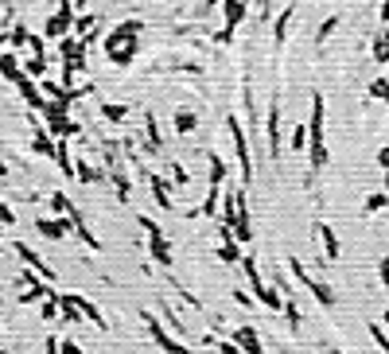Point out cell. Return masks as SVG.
Here are the masks:
<instances>
[{
  "mask_svg": "<svg viewBox=\"0 0 389 354\" xmlns=\"http://www.w3.org/2000/svg\"><path fill=\"white\" fill-rule=\"evenodd\" d=\"M101 113H105L110 121H125V117H129V110H125V105H110V101L101 105Z\"/></svg>",
  "mask_w": 389,
  "mask_h": 354,
  "instance_id": "7402d4cb",
  "label": "cell"
},
{
  "mask_svg": "<svg viewBox=\"0 0 389 354\" xmlns=\"http://www.w3.org/2000/svg\"><path fill=\"white\" fill-rule=\"evenodd\" d=\"M335 354H342V351H335Z\"/></svg>",
  "mask_w": 389,
  "mask_h": 354,
  "instance_id": "74e56055",
  "label": "cell"
},
{
  "mask_svg": "<svg viewBox=\"0 0 389 354\" xmlns=\"http://www.w3.org/2000/svg\"><path fill=\"white\" fill-rule=\"evenodd\" d=\"M265 136H268V152H273V156H280V98H273V105H268Z\"/></svg>",
  "mask_w": 389,
  "mask_h": 354,
  "instance_id": "8992f818",
  "label": "cell"
},
{
  "mask_svg": "<svg viewBox=\"0 0 389 354\" xmlns=\"http://www.w3.org/2000/svg\"><path fill=\"white\" fill-rule=\"evenodd\" d=\"M377 168H381V171H386V175H389V144L381 148V152H377Z\"/></svg>",
  "mask_w": 389,
  "mask_h": 354,
  "instance_id": "f546056e",
  "label": "cell"
},
{
  "mask_svg": "<svg viewBox=\"0 0 389 354\" xmlns=\"http://www.w3.org/2000/svg\"><path fill=\"white\" fill-rule=\"evenodd\" d=\"M0 74H4V78H12V82H20V78H24V71H20L16 55H0Z\"/></svg>",
  "mask_w": 389,
  "mask_h": 354,
  "instance_id": "4fadbf2b",
  "label": "cell"
},
{
  "mask_svg": "<svg viewBox=\"0 0 389 354\" xmlns=\"http://www.w3.org/2000/svg\"><path fill=\"white\" fill-rule=\"evenodd\" d=\"M4 226H16V214H12L8 203H0V230H4Z\"/></svg>",
  "mask_w": 389,
  "mask_h": 354,
  "instance_id": "d4e9b609",
  "label": "cell"
},
{
  "mask_svg": "<svg viewBox=\"0 0 389 354\" xmlns=\"http://www.w3.org/2000/svg\"><path fill=\"white\" fill-rule=\"evenodd\" d=\"M370 55H374L377 66H389V31L374 36V43H370Z\"/></svg>",
  "mask_w": 389,
  "mask_h": 354,
  "instance_id": "8fae6325",
  "label": "cell"
},
{
  "mask_svg": "<svg viewBox=\"0 0 389 354\" xmlns=\"http://www.w3.org/2000/svg\"><path fill=\"white\" fill-rule=\"evenodd\" d=\"M370 335H374V342L381 346V351L389 354V335H386V327H377V323H370Z\"/></svg>",
  "mask_w": 389,
  "mask_h": 354,
  "instance_id": "cb8c5ba5",
  "label": "cell"
},
{
  "mask_svg": "<svg viewBox=\"0 0 389 354\" xmlns=\"http://www.w3.org/2000/svg\"><path fill=\"white\" fill-rule=\"evenodd\" d=\"M257 16H261V20L268 16V0H257Z\"/></svg>",
  "mask_w": 389,
  "mask_h": 354,
  "instance_id": "1f68e13d",
  "label": "cell"
},
{
  "mask_svg": "<svg viewBox=\"0 0 389 354\" xmlns=\"http://www.w3.org/2000/svg\"><path fill=\"white\" fill-rule=\"evenodd\" d=\"M323 125H327V101L323 94H312V125H308V133H312V171L327 168V140H323Z\"/></svg>",
  "mask_w": 389,
  "mask_h": 354,
  "instance_id": "6da1fadb",
  "label": "cell"
},
{
  "mask_svg": "<svg viewBox=\"0 0 389 354\" xmlns=\"http://www.w3.org/2000/svg\"><path fill=\"white\" fill-rule=\"evenodd\" d=\"M32 148H36L39 156H55V148H51V136L43 133V129H39V133L32 136Z\"/></svg>",
  "mask_w": 389,
  "mask_h": 354,
  "instance_id": "ac0fdd59",
  "label": "cell"
},
{
  "mask_svg": "<svg viewBox=\"0 0 389 354\" xmlns=\"http://www.w3.org/2000/svg\"><path fill=\"white\" fill-rule=\"evenodd\" d=\"M12 43H20V47H32V36H27L24 27H16V31H12Z\"/></svg>",
  "mask_w": 389,
  "mask_h": 354,
  "instance_id": "83f0119b",
  "label": "cell"
},
{
  "mask_svg": "<svg viewBox=\"0 0 389 354\" xmlns=\"http://www.w3.org/2000/svg\"><path fill=\"white\" fill-rule=\"evenodd\" d=\"M312 296H316V300H319L323 307H331V304H335V292H331V288H327L323 281H312Z\"/></svg>",
  "mask_w": 389,
  "mask_h": 354,
  "instance_id": "e0dca14e",
  "label": "cell"
},
{
  "mask_svg": "<svg viewBox=\"0 0 389 354\" xmlns=\"http://www.w3.org/2000/svg\"><path fill=\"white\" fill-rule=\"evenodd\" d=\"M389 195H366V214H374V210H386Z\"/></svg>",
  "mask_w": 389,
  "mask_h": 354,
  "instance_id": "603a6c76",
  "label": "cell"
},
{
  "mask_svg": "<svg viewBox=\"0 0 389 354\" xmlns=\"http://www.w3.org/2000/svg\"><path fill=\"white\" fill-rule=\"evenodd\" d=\"M66 27H71V4L62 0V4H59V12H55V16L47 20V39H59L62 31H66Z\"/></svg>",
  "mask_w": 389,
  "mask_h": 354,
  "instance_id": "9c48e42d",
  "label": "cell"
},
{
  "mask_svg": "<svg viewBox=\"0 0 389 354\" xmlns=\"http://www.w3.org/2000/svg\"><path fill=\"white\" fill-rule=\"evenodd\" d=\"M381 20H386V24H389V0H386V4H381Z\"/></svg>",
  "mask_w": 389,
  "mask_h": 354,
  "instance_id": "d6a6232c",
  "label": "cell"
},
{
  "mask_svg": "<svg viewBox=\"0 0 389 354\" xmlns=\"http://www.w3.org/2000/svg\"><path fill=\"white\" fill-rule=\"evenodd\" d=\"M377 277H381V284L389 288V253H386V257H377Z\"/></svg>",
  "mask_w": 389,
  "mask_h": 354,
  "instance_id": "484cf974",
  "label": "cell"
},
{
  "mask_svg": "<svg viewBox=\"0 0 389 354\" xmlns=\"http://www.w3.org/2000/svg\"><path fill=\"white\" fill-rule=\"evenodd\" d=\"M0 245H4V242H0Z\"/></svg>",
  "mask_w": 389,
  "mask_h": 354,
  "instance_id": "f35d334b",
  "label": "cell"
},
{
  "mask_svg": "<svg viewBox=\"0 0 389 354\" xmlns=\"http://www.w3.org/2000/svg\"><path fill=\"white\" fill-rule=\"evenodd\" d=\"M78 27H82V31H97V20H94V16H82V24H78Z\"/></svg>",
  "mask_w": 389,
  "mask_h": 354,
  "instance_id": "4dcf8cb0",
  "label": "cell"
},
{
  "mask_svg": "<svg viewBox=\"0 0 389 354\" xmlns=\"http://www.w3.org/2000/svg\"><path fill=\"white\" fill-rule=\"evenodd\" d=\"M242 265H245V273H249V288L257 292V300H261V304H268V307H280V296L273 292L265 281H261V273H257V261H253V257H245Z\"/></svg>",
  "mask_w": 389,
  "mask_h": 354,
  "instance_id": "5b68a950",
  "label": "cell"
},
{
  "mask_svg": "<svg viewBox=\"0 0 389 354\" xmlns=\"http://www.w3.org/2000/svg\"><path fill=\"white\" fill-rule=\"evenodd\" d=\"M288 20H292V8H284L277 20V27H273V36H277V43H284V36H288Z\"/></svg>",
  "mask_w": 389,
  "mask_h": 354,
  "instance_id": "ffe728a7",
  "label": "cell"
},
{
  "mask_svg": "<svg viewBox=\"0 0 389 354\" xmlns=\"http://www.w3.org/2000/svg\"><path fill=\"white\" fill-rule=\"evenodd\" d=\"M16 253L24 257L27 265H36V269H39V273H43V277H51V269H47V265H43V257H39V253H32V249H27V245H24V242H16Z\"/></svg>",
  "mask_w": 389,
  "mask_h": 354,
  "instance_id": "5bb4252c",
  "label": "cell"
},
{
  "mask_svg": "<svg viewBox=\"0 0 389 354\" xmlns=\"http://www.w3.org/2000/svg\"><path fill=\"white\" fill-rule=\"evenodd\" d=\"M136 36H140V20H129V24H117L105 39V51L117 66H129L136 55Z\"/></svg>",
  "mask_w": 389,
  "mask_h": 354,
  "instance_id": "7a4b0ae2",
  "label": "cell"
},
{
  "mask_svg": "<svg viewBox=\"0 0 389 354\" xmlns=\"http://www.w3.org/2000/svg\"><path fill=\"white\" fill-rule=\"evenodd\" d=\"M36 226H39L43 238H51V242H62V238L71 233V222H66V218H39Z\"/></svg>",
  "mask_w": 389,
  "mask_h": 354,
  "instance_id": "52a82bcc",
  "label": "cell"
},
{
  "mask_svg": "<svg viewBox=\"0 0 389 354\" xmlns=\"http://www.w3.org/2000/svg\"><path fill=\"white\" fill-rule=\"evenodd\" d=\"M218 249H222V261H230V265L242 257L238 253V238H234V230L230 226H222V222H218Z\"/></svg>",
  "mask_w": 389,
  "mask_h": 354,
  "instance_id": "ba28073f",
  "label": "cell"
},
{
  "mask_svg": "<svg viewBox=\"0 0 389 354\" xmlns=\"http://www.w3.org/2000/svg\"><path fill=\"white\" fill-rule=\"evenodd\" d=\"M386 327H389V312H386Z\"/></svg>",
  "mask_w": 389,
  "mask_h": 354,
  "instance_id": "e575fe53",
  "label": "cell"
},
{
  "mask_svg": "<svg viewBox=\"0 0 389 354\" xmlns=\"http://www.w3.org/2000/svg\"><path fill=\"white\" fill-rule=\"evenodd\" d=\"M152 195H156V203L164 210H171V195H168V184H164V179H156V175H152Z\"/></svg>",
  "mask_w": 389,
  "mask_h": 354,
  "instance_id": "2e32d148",
  "label": "cell"
},
{
  "mask_svg": "<svg viewBox=\"0 0 389 354\" xmlns=\"http://www.w3.org/2000/svg\"><path fill=\"white\" fill-rule=\"evenodd\" d=\"M27 74H36V78H39V74H47V62H43V59H32V62H27Z\"/></svg>",
  "mask_w": 389,
  "mask_h": 354,
  "instance_id": "f1b7e54d",
  "label": "cell"
},
{
  "mask_svg": "<svg viewBox=\"0 0 389 354\" xmlns=\"http://www.w3.org/2000/svg\"><path fill=\"white\" fill-rule=\"evenodd\" d=\"M238 342H242L249 354H261V342H257V331L253 327H242V331H238Z\"/></svg>",
  "mask_w": 389,
  "mask_h": 354,
  "instance_id": "9a60e30c",
  "label": "cell"
},
{
  "mask_svg": "<svg viewBox=\"0 0 389 354\" xmlns=\"http://www.w3.org/2000/svg\"><path fill=\"white\" fill-rule=\"evenodd\" d=\"M226 129L234 136V152H238V164H242V179L249 184L253 179V156H249V140H245V129L238 117H226Z\"/></svg>",
  "mask_w": 389,
  "mask_h": 354,
  "instance_id": "3957f363",
  "label": "cell"
},
{
  "mask_svg": "<svg viewBox=\"0 0 389 354\" xmlns=\"http://www.w3.org/2000/svg\"><path fill=\"white\" fill-rule=\"evenodd\" d=\"M316 233H319V242H323V253H327V261H335V257H339V238H335V230L319 222Z\"/></svg>",
  "mask_w": 389,
  "mask_h": 354,
  "instance_id": "30bf717a",
  "label": "cell"
},
{
  "mask_svg": "<svg viewBox=\"0 0 389 354\" xmlns=\"http://www.w3.org/2000/svg\"><path fill=\"white\" fill-rule=\"evenodd\" d=\"M292 148H296V152H304V148H308V125L292 129Z\"/></svg>",
  "mask_w": 389,
  "mask_h": 354,
  "instance_id": "44dd1931",
  "label": "cell"
},
{
  "mask_svg": "<svg viewBox=\"0 0 389 354\" xmlns=\"http://www.w3.org/2000/svg\"><path fill=\"white\" fill-rule=\"evenodd\" d=\"M335 24H339V20H335V16H331L327 24L319 27V39H316V43H327V36H331V31H335Z\"/></svg>",
  "mask_w": 389,
  "mask_h": 354,
  "instance_id": "4316f807",
  "label": "cell"
},
{
  "mask_svg": "<svg viewBox=\"0 0 389 354\" xmlns=\"http://www.w3.org/2000/svg\"><path fill=\"white\" fill-rule=\"evenodd\" d=\"M245 12H249V4L245 0H222V20H226V27H222V43H230L234 39V27L245 20Z\"/></svg>",
  "mask_w": 389,
  "mask_h": 354,
  "instance_id": "277c9868",
  "label": "cell"
},
{
  "mask_svg": "<svg viewBox=\"0 0 389 354\" xmlns=\"http://www.w3.org/2000/svg\"><path fill=\"white\" fill-rule=\"evenodd\" d=\"M194 129H199V117H194L191 110H179V113H175V133L187 136V133H194Z\"/></svg>",
  "mask_w": 389,
  "mask_h": 354,
  "instance_id": "7c38bea8",
  "label": "cell"
},
{
  "mask_svg": "<svg viewBox=\"0 0 389 354\" xmlns=\"http://www.w3.org/2000/svg\"><path fill=\"white\" fill-rule=\"evenodd\" d=\"M210 4H218V0H210Z\"/></svg>",
  "mask_w": 389,
  "mask_h": 354,
  "instance_id": "8d00e7d4",
  "label": "cell"
},
{
  "mask_svg": "<svg viewBox=\"0 0 389 354\" xmlns=\"http://www.w3.org/2000/svg\"><path fill=\"white\" fill-rule=\"evenodd\" d=\"M4 175H8V168H4V164H0V179H4Z\"/></svg>",
  "mask_w": 389,
  "mask_h": 354,
  "instance_id": "836d02e7",
  "label": "cell"
},
{
  "mask_svg": "<svg viewBox=\"0 0 389 354\" xmlns=\"http://www.w3.org/2000/svg\"><path fill=\"white\" fill-rule=\"evenodd\" d=\"M386 187H389V175H386Z\"/></svg>",
  "mask_w": 389,
  "mask_h": 354,
  "instance_id": "d590c367",
  "label": "cell"
},
{
  "mask_svg": "<svg viewBox=\"0 0 389 354\" xmlns=\"http://www.w3.org/2000/svg\"><path fill=\"white\" fill-rule=\"evenodd\" d=\"M370 98L389 101V78H374V82H370Z\"/></svg>",
  "mask_w": 389,
  "mask_h": 354,
  "instance_id": "d6986e66",
  "label": "cell"
}]
</instances>
